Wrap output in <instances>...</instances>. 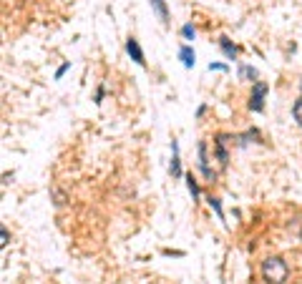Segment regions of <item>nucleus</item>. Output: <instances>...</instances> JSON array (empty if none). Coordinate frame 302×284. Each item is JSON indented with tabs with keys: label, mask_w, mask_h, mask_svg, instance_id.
<instances>
[{
	"label": "nucleus",
	"mask_w": 302,
	"mask_h": 284,
	"mask_svg": "<svg viewBox=\"0 0 302 284\" xmlns=\"http://www.w3.org/2000/svg\"><path fill=\"white\" fill-rule=\"evenodd\" d=\"M262 279L267 284H284L287 277H290V266H287V262L282 257H267L262 262Z\"/></svg>",
	"instance_id": "obj_1"
},
{
	"label": "nucleus",
	"mask_w": 302,
	"mask_h": 284,
	"mask_svg": "<svg viewBox=\"0 0 302 284\" xmlns=\"http://www.w3.org/2000/svg\"><path fill=\"white\" fill-rule=\"evenodd\" d=\"M264 96H267V83L264 81H254L252 96H249V108L254 113H262L264 111Z\"/></svg>",
	"instance_id": "obj_2"
},
{
	"label": "nucleus",
	"mask_w": 302,
	"mask_h": 284,
	"mask_svg": "<svg viewBox=\"0 0 302 284\" xmlns=\"http://www.w3.org/2000/svg\"><path fill=\"white\" fill-rule=\"evenodd\" d=\"M126 53L131 55V61H133L136 66H146V55H144V48H141V43L136 40L133 36L126 40Z\"/></svg>",
	"instance_id": "obj_3"
},
{
	"label": "nucleus",
	"mask_w": 302,
	"mask_h": 284,
	"mask_svg": "<svg viewBox=\"0 0 302 284\" xmlns=\"http://www.w3.org/2000/svg\"><path fill=\"white\" fill-rule=\"evenodd\" d=\"M196 151H199V171H202V176L207 178V181H211V178H214L217 174L209 169V159H207V141H199Z\"/></svg>",
	"instance_id": "obj_4"
},
{
	"label": "nucleus",
	"mask_w": 302,
	"mask_h": 284,
	"mask_svg": "<svg viewBox=\"0 0 302 284\" xmlns=\"http://www.w3.org/2000/svg\"><path fill=\"white\" fill-rule=\"evenodd\" d=\"M226 143H229V136L226 133H219L217 141H214V156L222 166H226V161H229V154H226Z\"/></svg>",
	"instance_id": "obj_5"
},
{
	"label": "nucleus",
	"mask_w": 302,
	"mask_h": 284,
	"mask_svg": "<svg viewBox=\"0 0 302 284\" xmlns=\"http://www.w3.org/2000/svg\"><path fill=\"white\" fill-rule=\"evenodd\" d=\"M169 171L174 178H181L184 171H181V159H179V143L171 139V163H169Z\"/></svg>",
	"instance_id": "obj_6"
},
{
	"label": "nucleus",
	"mask_w": 302,
	"mask_h": 284,
	"mask_svg": "<svg viewBox=\"0 0 302 284\" xmlns=\"http://www.w3.org/2000/svg\"><path fill=\"white\" fill-rule=\"evenodd\" d=\"M179 61H181V66H184V68H194V66H196V53H194V48H191V46H181V48H179Z\"/></svg>",
	"instance_id": "obj_7"
},
{
	"label": "nucleus",
	"mask_w": 302,
	"mask_h": 284,
	"mask_svg": "<svg viewBox=\"0 0 302 284\" xmlns=\"http://www.w3.org/2000/svg\"><path fill=\"white\" fill-rule=\"evenodd\" d=\"M149 5L154 8V13L159 16L161 25H169V8H166V0H149Z\"/></svg>",
	"instance_id": "obj_8"
},
{
	"label": "nucleus",
	"mask_w": 302,
	"mask_h": 284,
	"mask_svg": "<svg viewBox=\"0 0 302 284\" xmlns=\"http://www.w3.org/2000/svg\"><path fill=\"white\" fill-rule=\"evenodd\" d=\"M219 48H222V53L226 55V61H237L239 48L234 46V43H232L229 38H219Z\"/></svg>",
	"instance_id": "obj_9"
},
{
	"label": "nucleus",
	"mask_w": 302,
	"mask_h": 284,
	"mask_svg": "<svg viewBox=\"0 0 302 284\" xmlns=\"http://www.w3.org/2000/svg\"><path fill=\"white\" fill-rule=\"evenodd\" d=\"M184 178H187V189H189V194H191V199L196 201V199L202 196V189H199V184H196V178H194L191 174H187Z\"/></svg>",
	"instance_id": "obj_10"
},
{
	"label": "nucleus",
	"mask_w": 302,
	"mask_h": 284,
	"mask_svg": "<svg viewBox=\"0 0 302 284\" xmlns=\"http://www.w3.org/2000/svg\"><path fill=\"white\" fill-rule=\"evenodd\" d=\"M207 204L211 206V212L217 214V219H219L222 224H226V221H224V209H222V201H219L217 196H209V199H207Z\"/></svg>",
	"instance_id": "obj_11"
},
{
	"label": "nucleus",
	"mask_w": 302,
	"mask_h": 284,
	"mask_svg": "<svg viewBox=\"0 0 302 284\" xmlns=\"http://www.w3.org/2000/svg\"><path fill=\"white\" fill-rule=\"evenodd\" d=\"M239 78H245V81H254L260 73H257V68H252V66H239V73H237Z\"/></svg>",
	"instance_id": "obj_12"
},
{
	"label": "nucleus",
	"mask_w": 302,
	"mask_h": 284,
	"mask_svg": "<svg viewBox=\"0 0 302 284\" xmlns=\"http://www.w3.org/2000/svg\"><path fill=\"white\" fill-rule=\"evenodd\" d=\"M292 116H295V121L302 126V96H300V98L292 103Z\"/></svg>",
	"instance_id": "obj_13"
},
{
	"label": "nucleus",
	"mask_w": 302,
	"mask_h": 284,
	"mask_svg": "<svg viewBox=\"0 0 302 284\" xmlns=\"http://www.w3.org/2000/svg\"><path fill=\"white\" fill-rule=\"evenodd\" d=\"M181 36H184V40H194V38H196V28H194L191 23L181 25Z\"/></svg>",
	"instance_id": "obj_14"
},
{
	"label": "nucleus",
	"mask_w": 302,
	"mask_h": 284,
	"mask_svg": "<svg viewBox=\"0 0 302 284\" xmlns=\"http://www.w3.org/2000/svg\"><path fill=\"white\" fill-rule=\"evenodd\" d=\"M68 68H71V61H66L63 66H60V68L56 71V81H60V78H63V76H66V71H68Z\"/></svg>",
	"instance_id": "obj_15"
},
{
	"label": "nucleus",
	"mask_w": 302,
	"mask_h": 284,
	"mask_svg": "<svg viewBox=\"0 0 302 284\" xmlns=\"http://www.w3.org/2000/svg\"><path fill=\"white\" fill-rule=\"evenodd\" d=\"M209 71H229L226 63H209Z\"/></svg>",
	"instance_id": "obj_16"
},
{
	"label": "nucleus",
	"mask_w": 302,
	"mask_h": 284,
	"mask_svg": "<svg viewBox=\"0 0 302 284\" xmlns=\"http://www.w3.org/2000/svg\"><path fill=\"white\" fill-rule=\"evenodd\" d=\"M103 96H106V86H98V91H96V98H94V101H96V103H101V101H103Z\"/></svg>",
	"instance_id": "obj_17"
},
{
	"label": "nucleus",
	"mask_w": 302,
	"mask_h": 284,
	"mask_svg": "<svg viewBox=\"0 0 302 284\" xmlns=\"http://www.w3.org/2000/svg\"><path fill=\"white\" fill-rule=\"evenodd\" d=\"M0 239H3V242H0V244H3V247H5V244H8V229H5V227H3V229H0Z\"/></svg>",
	"instance_id": "obj_18"
},
{
	"label": "nucleus",
	"mask_w": 302,
	"mask_h": 284,
	"mask_svg": "<svg viewBox=\"0 0 302 284\" xmlns=\"http://www.w3.org/2000/svg\"><path fill=\"white\" fill-rule=\"evenodd\" d=\"M300 91H302V83H300Z\"/></svg>",
	"instance_id": "obj_19"
}]
</instances>
